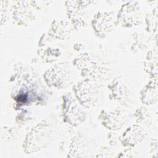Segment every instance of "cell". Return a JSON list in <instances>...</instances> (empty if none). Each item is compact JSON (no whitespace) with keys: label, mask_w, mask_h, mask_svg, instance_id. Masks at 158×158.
<instances>
[{"label":"cell","mask_w":158,"mask_h":158,"mask_svg":"<svg viewBox=\"0 0 158 158\" xmlns=\"http://www.w3.org/2000/svg\"><path fill=\"white\" fill-rule=\"evenodd\" d=\"M73 65L85 78L101 81L110 73L109 63L94 54L83 53L73 60Z\"/></svg>","instance_id":"6da1fadb"},{"label":"cell","mask_w":158,"mask_h":158,"mask_svg":"<svg viewBox=\"0 0 158 158\" xmlns=\"http://www.w3.org/2000/svg\"><path fill=\"white\" fill-rule=\"evenodd\" d=\"M53 132V127L48 120L37 123L25 136L23 143L24 152L27 154H33L45 148L50 143Z\"/></svg>","instance_id":"7a4b0ae2"},{"label":"cell","mask_w":158,"mask_h":158,"mask_svg":"<svg viewBox=\"0 0 158 158\" xmlns=\"http://www.w3.org/2000/svg\"><path fill=\"white\" fill-rule=\"evenodd\" d=\"M73 90L77 100L85 108L94 107L103 96L101 82L88 78L78 81L73 86Z\"/></svg>","instance_id":"3957f363"},{"label":"cell","mask_w":158,"mask_h":158,"mask_svg":"<svg viewBox=\"0 0 158 158\" xmlns=\"http://www.w3.org/2000/svg\"><path fill=\"white\" fill-rule=\"evenodd\" d=\"M43 77L49 87L65 89L74 83L75 73L69 62H60L46 70Z\"/></svg>","instance_id":"277c9868"},{"label":"cell","mask_w":158,"mask_h":158,"mask_svg":"<svg viewBox=\"0 0 158 158\" xmlns=\"http://www.w3.org/2000/svg\"><path fill=\"white\" fill-rule=\"evenodd\" d=\"M75 97L66 93L62 98V116L64 122L72 126L81 124L86 118V113Z\"/></svg>","instance_id":"5b68a950"},{"label":"cell","mask_w":158,"mask_h":158,"mask_svg":"<svg viewBox=\"0 0 158 158\" xmlns=\"http://www.w3.org/2000/svg\"><path fill=\"white\" fill-rule=\"evenodd\" d=\"M143 19V14L139 3L133 1L123 4L117 15V23L127 28L137 26Z\"/></svg>","instance_id":"8992f818"},{"label":"cell","mask_w":158,"mask_h":158,"mask_svg":"<svg viewBox=\"0 0 158 158\" xmlns=\"http://www.w3.org/2000/svg\"><path fill=\"white\" fill-rule=\"evenodd\" d=\"M110 98L123 106H129L133 101L132 91L122 77H116L108 85Z\"/></svg>","instance_id":"52a82bcc"},{"label":"cell","mask_w":158,"mask_h":158,"mask_svg":"<svg viewBox=\"0 0 158 158\" xmlns=\"http://www.w3.org/2000/svg\"><path fill=\"white\" fill-rule=\"evenodd\" d=\"M117 23V15L111 11L98 12L91 20L92 28L99 37H104L111 33Z\"/></svg>","instance_id":"ba28073f"},{"label":"cell","mask_w":158,"mask_h":158,"mask_svg":"<svg viewBox=\"0 0 158 158\" xmlns=\"http://www.w3.org/2000/svg\"><path fill=\"white\" fill-rule=\"evenodd\" d=\"M98 120L103 127L114 131L121 129L126 124L127 117L120 109H103L98 115Z\"/></svg>","instance_id":"9c48e42d"},{"label":"cell","mask_w":158,"mask_h":158,"mask_svg":"<svg viewBox=\"0 0 158 158\" xmlns=\"http://www.w3.org/2000/svg\"><path fill=\"white\" fill-rule=\"evenodd\" d=\"M93 1H72L65 2L67 16L71 23L78 27H83L86 24L87 15L86 9Z\"/></svg>","instance_id":"30bf717a"},{"label":"cell","mask_w":158,"mask_h":158,"mask_svg":"<svg viewBox=\"0 0 158 158\" xmlns=\"http://www.w3.org/2000/svg\"><path fill=\"white\" fill-rule=\"evenodd\" d=\"M92 139L86 135L78 134L73 137L70 145L68 157H87L93 149Z\"/></svg>","instance_id":"8fae6325"},{"label":"cell","mask_w":158,"mask_h":158,"mask_svg":"<svg viewBox=\"0 0 158 158\" xmlns=\"http://www.w3.org/2000/svg\"><path fill=\"white\" fill-rule=\"evenodd\" d=\"M146 136V133L143 127L138 124H134L128 127L120 136V142L123 146L133 148L140 144Z\"/></svg>","instance_id":"7c38bea8"},{"label":"cell","mask_w":158,"mask_h":158,"mask_svg":"<svg viewBox=\"0 0 158 158\" xmlns=\"http://www.w3.org/2000/svg\"><path fill=\"white\" fill-rule=\"evenodd\" d=\"M27 1H18L12 7V18L18 25L26 26L35 19V15Z\"/></svg>","instance_id":"4fadbf2b"},{"label":"cell","mask_w":158,"mask_h":158,"mask_svg":"<svg viewBox=\"0 0 158 158\" xmlns=\"http://www.w3.org/2000/svg\"><path fill=\"white\" fill-rule=\"evenodd\" d=\"M72 31L70 23L63 19H54L51 23L48 35L56 40H63L65 39Z\"/></svg>","instance_id":"5bb4252c"},{"label":"cell","mask_w":158,"mask_h":158,"mask_svg":"<svg viewBox=\"0 0 158 158\" xmlns=\"http://www.w3.org/2000/svg\"><path fill=\"white\" fill-rule=\"evenodd\" d=\"M140 99L146 105L155 104L157 100V86L156 82L151 81L144 86L139 93Z\"/></svg>","instance_id":"9a60e30c"},{"label":"cell","mask_w":158,"mask_h":158,"mask_svg":"<svg viewBox=\"0 0 158 158\" xmlns=\"http://www.w3.org/2000/svg\"><path fill=\"white\" fill-rule=\"evenodd\" d=\"M144 67L146 72L151 76L157 77V57L153 51H149L144 61Z\"/></svg>","instance_id":"2e32d148"},{"label":"cell","mask_w":158,"mask_h":158,"mask_svg":"<svg viewBox=\"0 0 158 158\" xmlns=\"http://www.w3.org/2000/svg\"><path fill=\"white\" fill-rule=\"evenodd\" d=\"M134 117L137 124L143 126H148L151 123L152 117L149 110L144 106L138 108L134 114Z\"/></svg>","instance_id":"e0dca14e"},{"label":"cell","mask_w":158,"mask_h":158,"mask_svg":"<svg viewBox=\"0 0 158 158\" xmlns=\"http://www.w3.org/2000/svg\"><path fill=\"white\" fill-rule=\"evenodd\" d=\"M60 55V51L58 48L48 47L43 51L41 57L46 62H52Z\"/></svg>","instance_id":"ac0fdd59"},{"label":"cell","mask_w":158,"mask_h":158,"mask_svg":"<svg viewBox=\"0 0 158 158\" xmlns=\"http://www.w3.org/2000/svg\"><path fill=\"white\" fill-rule=\"evenodd\" d=\"M147 29L149 31L153 32V30L156 29L157 28V15L154 17L153 14L149 15L146 18Z\"/></svg>","instance_id":"d6986e66"},{"label":"cell","mask_w":158,"mask_h":158,"mask_svg":"<svg viewBox=\"0 0 158 158\" xmlns=\"http://www.w3.org/2000/svg\"><path fill=\"white\" fill-rule=\"evenodd\" d=\"M31 6L35 9L40 10H44L48 8L49 4L51 2L50 1H32L30 2Z\"/></svg>","instance_id":"ffe728a7"},{"label":"cell","mask_w":158,"mask_h":158,"mask_svg":"<svg viewBox=\"0 0 158 158\" xmlns=\"http://www.w3.org/2000/svg\"><path fill=\"white\" fill-rule=\"evenodd\" d=\"M138 152L132 148L125 149L117 156L118 157H138Z\"/></svg>","instance_id":"44dd1931"},{"label":"cell","mask_w":158,"mask_h":158,"mask_svg":"<svg viewBox=\"0 0 158 158\" xmlns=\"http://www.w3.org/2000/svg\"><path fill=\"white\" fill-rule=\"evenodd\" d=\"M108 141L112 145H115L117 144V143L118 141H120V136H118L115 133L110 132L107 136Z\"/></svg>","instance_id":"7402d4cb"},{"label":"cell","mask_w":158,"mask_h":158,"mask_svg":"<svg viewBox=\"0 0 158 158\" xmlns=\"http://www.w3.org/2000/svg\"><path fill=\"white\" fill-rule=\"evenodd\" d=\"M151 153L154 154L155 157H157V139L152 140V141L151 143Z\"/></svg>","instance_id":"603a6c76"}]
</instances>
